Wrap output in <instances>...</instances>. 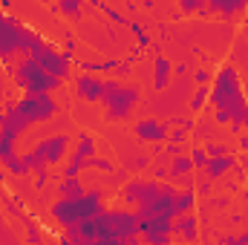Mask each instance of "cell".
I'll return each mask as SVG.
<instances>
[{
  "instance_id": "16",
  "label": "cell",
  "mask_w": 248,
  "mask_h": 245,
  "mask_svg": "<svg viewBox=\"0 0 248 245\" xmlns=\"http://www.w3.org/2000/svg\"><path fill=\"white\" fill-rule=\"evenodd\" d=\"M237 168V159L234 156H219V159H208V165H205V179H222L228 170H234Z\"/></svg>"
},
{
  "instance_id": "19",
  "label": "cell",
  "mask_w": 248,
  "mask_h": 245,
  "mask_svg": "<svg viewBox=\"0 0 248 245\" xmlns=\"http://www.w3.org/2000/svg\"><path fill=\"white\" fill-rule=\"evenodd\" d=\"M168 173H170V179H182L187 173H193V162H190V156H179V159H173L170 165H168Z\"/></svg>"
},
{
  "instance_id": "5",
  "label": "cell",
  "mask_w": 248,
  "mask_h": 245,
  "mask_svg": "<svg viewBox=\"0 0 248 245\" xmlns=\"http://www.w3.org/2000/svg\"><path fill=\"white\" fill-rule=\"evenodd\" d=\"M66 150H69V136L66 133H55V136L41 138L29 153H23V162H26L29 173H44V170L61 165Z\"/></svg>"
},
{
  "instance_id": "18",
  "label": "cell",
  "mask_w": 248,
  "mask_h": 245,
  "mask_svg": "<svg viewBox=\"0 0 248 245\" xmlns=\"http://www.w3.org/2000/svg\"><path fill=\"white\" fill-rule=\"evenodd\" d=\"M84 193H87V187L81 184V179H61V184H58V199H78Z\"/></svg>"
},
{
  "instance_id": "17",
  "label": "cell",
  "mask_w": 248,
  "mask_h": 245,
  "mask_svg": "<svg viewBox=\"0 0 248 245\" xmlns=\"http://www.w3.org/2000/svg\"><path fill=\"white\" fill-rule=\"evenodd\" d=\"M170 61L159 52L156 55V61H153V90L156 92H162V90H168V84H170Z\"/></svg>"
},
{
  "instance_id": "35",
  "label": "cell",
  "mask_w": 248,
  "mask_h": 245,
  "mask_svg": "<svg viewBox=\"0 0 248 245\" xmlns=\"http://www.w3.org/2000/svg\"><path fill=\"white\" fill-rule=\"evenodd\" d=\"M240 147H243V150H248V136H240Z\"/></svg>"
},
{
  "instance_id": "41",
  "label": "cell",
  "mask_w": 248,
  "mask_h": 245,
  "mask_svg": "<svg viewBox=\"0 0 248 245\" xmlns=\"http://www.w3.org/2000/svg\"><path fill=\"white\" fill-rule=\"evenodd\" d=\"M3 196H6V193H3V190H0V199H3Z\"/></svg>"
},
{
  "instance_id": "4",
  "label": "cell",
  "mask_w": 248,
  "mask_h": 245,
  "mask_svg": "<svg viewBox=\"0 0 248 245\" xmlns=\"http://www.w3.org/2000/svg\"><path fill=\"white\" fill-rule=\"evenodd\" d=\"M141 92L133 84H124L116 78H104V90H101V107H104V119L107 122H127L139 104Z\"/></svg>"
},
{
  "instance_id": "13",
  "label": "cell",
  "mask_w": 248,
  "mask_h": 245,
  "mask_svg": "<svg viewBox=\"0 0 248 245\" xmlns=\"http://www.w3.org/2000/svg\"><path fill=\"white\" fill-rule=\"evenodd\" d=\"M101 90H104V81L90 72H81L75 78V95L81 101H101Z\"/></svg>"
},
{
  "instance_id": "42",
  "label": "cell",
  "mask_w": 248,
  "mask_h": 245,
  "mask_svg": "<svg viewBox=\"0 0 248 245\" xmlns=\"http://www.w3.org/2000/svg\"><path fill=\"white\" fill-rule=\"evenodd\" d=\"M141 245H147V243H141Z\"/></svg>"
},
{
  "instance_id": "7",
  "label": "cell",
  "mask_w": 248,
  "mask_h": 245,
  "mask_svg": "<svg viewBox=\"0 0 248 245\" xmlns=\"http://www.w3.org/2000/svg\"><path fill=\"white\" fill-rule=\"evenodd\" d=\"M35 61H38V66H41L46 75H52V78H58V81L69 78V72H72V58H66L63 52H58L52 41L35 55Z\"/></svg>"
},
{
  "instance_id": "25",
  "label": "cell",
  "mask_w": 248,
  "mask_h": 245,
  "mask_svg": "<svg viewBox=\"0 0 248 245\" xmlns=\"http://www.w3.org/2000/svg\"><path fill=\"white\" fill-rule=\"evenodd\" d=\"M190 162H193V170H205V165H208V153H205L202 147H193V150H190Z\"/></svg>"
},
{
  "instance_id": "28",
  "label": "cell",
  "mask_w": 248,
  "mask_h": 245,
  "mask_svg": "<svg viewBox=\"0 0 248 245\" xmlns=\"http://www.w3.org/2000/svg\"><path fill=\"white\" fill-rule=\"evenodd\" d=\"M168 141H173V144H182V147H185L187 130H182V127H173V130H168Z\"/></svg>"
},
{
  "instance_id": "39",
  "label": "cell",
  "mask_w": 248,
  "mask_h": 245,
  "mask_svg": "<svg viewBox=\"0 0 248 245\" xmlns=\"http://www.w3.org/2000/svg\"><path fill=\"white\" fill-rule=\"evenodd\" d=\"M246 23H248V9H246Z\"/></svg>"
},
{
  "instance_id": "10",
  "label": "cell",
  "mask_w": 248,
  "mask_h": 245,
  "mask_svg": "<svg viewBox=\"0 0 248 245\" xmlns=\"http://www.w3.org/2000/svg\"><path fill=\"white\" fill-rule=\"evenodd\" d=\"M139 237H141V243H147V245H170V240L176 237V231H173L170 219L153 216V219L139 222Z\"/></svg>"
},
{
  "instance_id": "2",
  "label": "cell",
  "mask_w": 248,
  "mask_h": 245,
  "mask_svg": "<svg viewBox=\"0 0 248 245\" xmlns=\"http://www.w3.org/2000/svg\"><path fill=\"white\" fill-rule=\"evenodd\" d=\"M55 116H58V101L52 95H23L17 101H6L0 130H6V133L20 138L32 124L49 122Z\"/></svg>"
},
{
  "instance_id": "14",
  "label": "cell",
  "mask_w": 248,
  "mask_h": 245,
  "mask_svg": "<svg viewBox=\"0 0 248 245\" xmlns=\"http://www.w3.org/2000/svg\"><path fill=\"white\" fill-rule=\"evenodd\" d=\"M208 9H211V15H222V17L231 23L237 15H246L248 0H211Z\"/></svg>"
},
{
  "instance_id": "40",
  "label": "cell",
  "mask_w": 248,
  "mask_h": 245,
  "mask_svg": "<svg viewBox=\"0 0 248 245\" xmlns=\"http://www.w3.org/2000/svg\"><path fill=\"white\" fill-rule=\"evenodd\" d=\"M0 122H3V110H0Z\"/></svg>"
},
{
  "instance_id": "29",
  "label": "cell",
  "mask_w": 248,
  "mask_h": 245,
  "mask_svg": "<svg viewBox=\"0 0 248 245\" xmlns=\"http://www.w3.org/2000/svg\"><path fill=\"white\" fill-rule=\"evenodd\" d=\"M193 81H196V87H208L214 81V72L211 69H196L193 72Z\"/></svg>"
},
{
  "instance_id": "11",
  "label": "cell",
  "mask_w": 248,
  "mask_h": 245,
  "mask_svg": "<svg viewBox=\"0 0 248 245\" xmlns=\"http://www.w3.org/2000/svg\"><path fill=\"white\" fill-rule=\"evenodd\" d=\"M156 184H159L156 179H141V176H136V179H130V182L122 187L119 199H122V205H133V208H139V205L153 193Z\"/></svg>"
},
{
  "instance_id": "36",
  "label": "cell",
  "mask_w": 248,
  "mask_h": 245,
  "mask_svg": "<svg viewBox=\"0 0 248 245\" xmlns=\"http://www.w3.org/2000/svg\"><path fill=\"white\" fill-rule=\"evenodd\" d=\"M6 182V170H3V168H0V184Z\"/></svg>"
},
{
  "instance_id": "15",
  "label": "cell",
  "mask_w": 248,
  "mask_h": 245,
  "mask_svg": "<svg viewBox=\"0 0 248 245\" xmlns=\"http://www.w3.org/2000/svg\"><path fill=\"white\" fill-rule=\"evenodd\" d=\"M173 231L182 234V240H185L187 245H196V240H199V219H196L193 214H185V216L173 219Z\"/></svg>"
},
{
  "instance_id": "31",
  "label": "cell",
  "mask_w": 248,
  "mask_h": 245,
  "mask_svg": "<svg viewBox=\"0 0 248 245\" xmlns=\"http://www.w3.org/2000/svg\"><path fill=\"white\" fill-rule=\"evenodd\" d=\"M162 153L173 162V159H179L182 156V144H173V141H165V147H162Z\"/></svg>"
},
{
  "instance_id": "6",
  "label": "cell",
  "mask_w": 248,
  "mask_h": 245,
  "mask_svg": "<svg viewBox=\"0 0 248 245\" xmlns=\"http://www.w3.org/2000/svg\"><path fill=\"white\" fill-rule=\"evenodd\" d=\"M12 75H15V87L23 90V95H49V92H55L61 87V81L52 78V75H46L38 66L35 58H20V61L15 63Z\"/></svg>"
},
{
  "instance_id": "37",
  "label": "cell",
  "mask_w": 248,
  "mask_h": 245,
  "mask_svg": "<svg viewBox=\"0 0 248 245\" xmlns=\"http://www.w3.org/2000/svg\"><path fill=\"white\" fill-rule=\"evenodd\" d=\"M243 216H246V234H248V208H246V214H243Z\"/></svg>"
},
{
  "instance_id": "8",
  "label": "cell",
  "mask_w": 248,
  "mask_h": 245,
  "mask_svg": "<svg viewBox=\"0 0 248 245\" xmlns=\"http://www.w3.org/2000/svg\"><path fill=\"white\" fill-rule=\"evenodd\" d=\"M15 144H17V136L0 130V168L12 176H29V168H26L23 156L15 150Z\"/></svg>"
},
{
  "instance_id": "26",
  "label": "cell",
  "mask_w": 248,
  "mask_h": 245,
  "mask_svg": "<svg viewBox=\"0 0 248 245\" xmlns=\"http://www.w3.org/2000/svg\"><path fill=\"white\" fill-rule=\"evenodd\" d=\"M202 150L208 153V159H219V156H228V153H225V144H219V141H208Z\"/></svg>"
},
{
  "instance_id": "38",
  "label": "cell",
  "mask_w": 248,
  "mask_h": 245,
  "mask_svg": "<svg viewBox=\"0 0 248 245\" xmlns=\"http://www.w3.org/2000/svg\"><path fill=\"white\" fill-rule=\"evenodd\" d=\"M0 98H3V84H0Z\"/></svg>"
},
{
  "instance_id": "33",
  "label": "cell",
  "mask_w": 248,
  "mask_h": 245,
  "mask_svg": "<svg viewBox=\"0 0 248 245\" xmlns=\"http://www.w3.org/2000/svg\"><path fill=\"white\" fill-rule=\"evenodd\" d=\"M61 52L66 55V58H72V55H75V41H72V38H66V44H63Z\"/></svg>"
},
{
  "instance_id": "3",
  "label": "cell",
  "mask_w": 248,
  "mask_h": 245,
  "mask_svg": "<svg viewBox=\"0 0 248 245\" xmlns=\"http://www.w3.org/2000/svg\"><path fill=\"white\" fill-rule=\"evenodd\" d=\"M49 41L41 38L32 26H26L23 20L12 17L9 12H0V63L12 66V58H35Z\"/></svg>"
},
{
  "instance_id": "21",
  "label": "cell",
  "mask_w": 248,
  "mask_h": 245,
  "mask_svg": "<svg viewBox=\"0 0 248 245\" xmlns=\"http://www.w3.org/2000/svg\"><path fill=\"white\" fill-rule=\"evenodd\" d=\"M208 95H211V87H196V90H193V98H190V110L199 113V110L208 104Z\"/></svg>"
},
{
  "instance_id": "32",
  "label": "cell",
  "mask_w": 248,
  "mask_h": 245,
  "mask_svg": "<svg viewBox=\"0 0 248 245\" xmlns=\"http://www.w3.org/2000/svg\"><path fill=\"white\" fill-rule=\"evenodd\" d=\"M153 179H156V182H162V179H170L168 168H165V165H156V168H153Z\"/></svg>"
},
{
  "instance_id": "30",
  "label": "cell",
  "mask_w": 248,
  "mask_h": 245,
  "mask_svg": "<svg viewBox=\"0 0 248 245\" xmlns=\"http://www.w3.org/2000/svg\"><path fill=\"white\" fill-rule=\"evenodd\" d=\"M202 9H205V0H182V12L185 15H193V12L199 15Z\"/></svg>"
},
{
  "instance_id": "34",
  "label": "cell",
  "mask_w": 248,
  "mask_h": 245,
  "mask_svg": "<svg viewBox=\"0 0 248 245\" xmlns=\"http://www.w3.org/2000/svg\"><path fill=\"white\" fill-rule=\"evenodd\" d=\"M199 193H202V196L211 193V179H202V182H199Z\"/></svg>"
},
{
  "instance_id": "27",
  "label": "cell",
  "mask_w": 248,
  "mask_h": 245,
  "mask_svg": "<svg viewBox=\"0 0 248 245\" xmlns=\"http://www.w3.org/2000/svg\"><path fill=\"white\" fill-rule=\"evenodd\" d=\"M219 245H248V234H219Z\"/></svg>"
},
{
  "instance_id": "22",
  "label": "cell",
  "mask_w": 248,
  "mask_h": 245,
  "mask_svg": "<svg viewBox=\"0 0 248 245\" xmlns=\"http://www.w3.org/2000/svg\"><path fill=\"white\" fill-rule=\"evenodd\" d=\"M93 6H95V9H101V12H104V15H107V17H110L113 23H130V20L124 17L122 12H119V9H113V6H107L104 0H93Z\"/></svg>"
},
{
  "instance_id": "23",
  "label": "cell",
  "mask_w": 248,
  "mask_h": 245,
  "mask_svg": "<svg viewBox=\"0 0 248 245\" xmlns=\"http://www.w3.org/2000/svg\"><path fill=\"white\" fill-rule=\"evenodd\" d=\"M127 26H130V32L136 35V41H139V46H144V49H147V46H153V41H150V35L144 32V26H141L139 20H130Z\"/></svg>"
},
{
  "instance_id": "20",
  "label": "cell",
  "mask_w": 248,
  "mask_h": 245,
  "mask_svg": "<svg viewBox=\"0 0 248 245\" xmlns=\"http://www.w3.org/2000/svg\"><path fill=\"white\" fill-rule=\"evenodd\" d=\"M81 9H84L81 0H63V3H55V6H52L55 15H66V17H72V20H81Z\"/></svg>"
},
{
  "instance_id": "12",
  "label": "cell",
  "mask_w": 248,
  "mask_h": 245,
  "mask_svg": "<svg viewBox=\"0 0 248 245\" xmlns=\"http://www.w3.org/2000/svg\"><path fill=\"white\" fill-rule=\"evenodd\" d=\"M133 133L139 141H147V144H165L168 141V124L156 122V119H141V122L133 124Z\"/></svg>"
},
{
  "instance_id": "24",
  "label": "cell",
  "mask_w": 248,
  "mask_h": 245,
  "mask_svg": "<svg viewBox=\"0 0 248 245\" xmlns=\"http://www.w3.org/2000/svg\"><path fill=\"white\" fill-rule=\"evenodd\" d=\"M26 243H29V245H41V243H44L41 225H38L35 219H26Z\"/></svg>"
},
{
  "instance_id": "1",
  "label": "cell",
  "mask_w": 248,
  "mask_h": 245,
  "mask_svg": "<svg viewBox=\"0 0 248 245\" xmlns=\"http://www.w3.org/2000/svg\"><path fill=\"white\" fill-rule=\"evenodd\" d=\"M208 101L217 110V124H231L234 133H240V127H248V95L234 63H225L214 75Z\"/></svg>"
},
{
  "instance_id": "9",
  "label": "cell",
  "mask_w": 248,
  "mask_h": 245,
  "mask_svg": "<svg viewBox=\"0 0 248 245\" xmlns=\"http://www.w3.org/2000/svg\"><path fill=\"white\" fill-rule=\"evenodd\" d=\"M95 156V141L90 133H78V147L72 153V159L61 168V176L63 179H78L81 170H87V162Z\"/></svg>"
}]
</instances>
